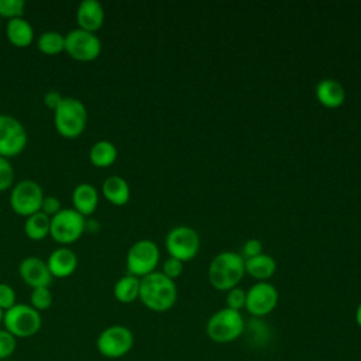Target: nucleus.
Returning <instances> with one entry per match:
<instances>
[{
	"label": "nucleus",
	"instance_id": "nucleus-1",
	"mask_svg": "<svg viewBox=\"0 0 361 361\" xmlns=\"http://www.w3.org/2000/svg\"><path fill=\"white\" fill-rule=\"evenodd\" d=\"M178 289L175 281L165 276L161 271H154L144 278H140L141 303L152 312H166L176 303Z\"/></svg>",
	"mask_w": 361,
	"mask_h": 361
},
{
	"label": "nucleus",
	"instance_id": "nucleus-2",
	"mask_svg": "<svg viewBox=\"0 0 361 361\" xmlns=\"http://www.w3.org/2000/svg\"><path fill=\"white\" fill-rule=\"evenodd\" d=\"M245 275L244 258L235 251H221L209 264L207 278L217 290H230L241 282Z\"/></svg>",
	"mask_w": 361,
	"mask_h": 361
},
{
	"label": "nucleus",
	"instance_id": "nucleus-3",
	"mask_svg": "<svg viewBox=\"0 0 361 361\" xmlns=\"http://www.w3.org/2000/svg\"><path fill=\"white\" fill-rule=\"evenodd\" d=\"M54 124L56 131L68 140L82 135L87 124V109L76 97H63L61 104L54 110Z\"/></svg>",
	"mask_w": 361,
	"mask_h": 361
},
{
	"label": "nucleus",
	"instance_id": "nucleus-4",
	"mask_svg": "<svg viewBox=\"0 0 361 361\" xmlns=\"http://www.w3.org/2000/svg\"><path fill=\"white\" fill-rule=\"evenodd\" d=\"M245 330V322L241 312L223 307L214 312L206 322L207 337L217 344L235 341Z\"/></svg>",
	"mask_w": 361,
	"mask_h": 361
},
{
	"label": "nucleus",
	"instance_id": "nucleus-5",
	"mask_svg": "<svg viewBox=\"0 0 361 361\" xmlns=\"http://www.w3.org/2000/svg\"><path fill=\"white\" fill-rule=\"evenodd\" d=\"M3 326L16 338H28L39 331L42 317L30 303H16L4 312Z\"/></svg>",
	"mask_w": 361,
	"mask_h": 361
},
{
	"label": "nucleus",
	"instance_id": "nucleus-6",
	"mask_svg": "<svg viewBox=\"0 0 361 361\" xmlns=\"http://www.w3.org/2000/svg\"><path fill=\"white\" fill-rule=\"evenodd\" d=\"M86 231V217L73 207L61 209L51 217L49 235L58 244L66 247L78 241Z\"/></svg>",
	"mask_w": 361,
	"mask_h": 361
},
{
	"label": "nucleus",
	"instance_id": "nucleus-7",
	"mask_svg": "<svg viewBox=\"0 0 361 361\" xmlns=\"http://www.w3.org/2000/svg\"><path fill=\"white\" fill-rule=\"evenodd\" d=\"M134 345L133 331L123 324H113L100 331L96 338V348L100 355L117 360L127 355Z\"/></svg>",
	"mask_w": 361,
	"mask_h": 361
},
{
	"label": "nucleus",
	"instance_id": "nucleus-8",
	"mask_svg": "<svg viewBox=\"0 0 361 361\" xmlns=\"http://www.w3.org/2000/svg\"><path fill=\"white\" fill-rule=\"evenodd\" d=\"M159 262V248L158 245L148 238L135 241L127 251L126 267L128 274L144 278L148 274L154 272Z\"/></svg>",
	"mask_w": 361,
	"mask_h": 361
},
{
	"label": "nucleus",
	"instance_id": "nucleus-9",
	"mask_svg": "<svg viewBox=\"0 0 361 361\" xmlns=\"http://www.w3.org/2000/svg\"><path fill=\"white\" fill-rule=\"evenodd\" d=\"M44 196V190L38 182L32 179H23L11 188L10 207L18 216L28 217L41 210Z\"/></svg>",
	"mask_w": 361,
	"mask_h": 361
},
{
	"label": "nucleus",
	"instance_id": "nucleus-10",
	"mask_svg": "<svg viewBox=\"0 0 361 361\" xmlns=\"http://www.w3.org/2000/svg\"><path fill=\"white\" fill-rule=\"evenodd\" d=\"M165 247L169 257L178 258L182 262L195 258L200 250V237L190 226H176L169 230L165 237Z\"/></svg>",
	"mask_w": 361,
	"mask_h": 361
},
{
	"label": "nucleus",
	"instance_id": "nucleus-11",
	"mask_svg": "<svg viewBox=\"0 0 361 361\" xmlns=\"http://www.w3.org/2000/svg\"><path fill=\"white\" fill-rule=\"evenodd\" d=\"M65 52L75 61L90 62L102 52V41L94 32L73 28L65 35Z\"/></svg>",
	"mask_w": 361,
	"mask_h": 361
},
{
	"label": "nucleus",
	"instance_id": "nucleus-12",
	"mask_svg": "<svg viewBox=\"0 0 361 361\" xmlns=\"http://www.w3.org/2000/svg\"><path fill=\"white\" fill-rule=\"evenodd\" d=\"M28 135L23 123L10 116L0 114V155L11 158L24 151L27 147Z\"/></svg>",
	"mask_w": 361,
	"mask_h": 361
},
{
	"label": "nucleus",
	"instance_id": "nucleus-13",
	"mask_svg": "<svg viewBox=\"0 0 361 361\" xmlns=\"http://www.w3.org/2000/svg\"><path fill=\"white\" fill-rule=\"evenodd\" d=\"M279 293L278 289L268 281L255 282L247 290L245 309L255 317H262L274 312L278 305Z\"/></svg>",
	"mask_w": 361,
	"mask_h": 361
},
{
	"label": "nucleus",
	"instance_id": "nucleus-14",
	"mask_svg": "<svg viewBox=\"0 0 361 361\" xmlns=\"http://www.w3.org/2000/svg\"><path fill=\"white\" fill-rule=\"evenodd\" d=\"M18 274L20 278L31 288H41L48 286L52 282V275L49 272V268L47 265V261H44L39 257H25L21 259L18 265Z\"/></svg>",
	"mask_w": 361,
	"mask_h": 361
},
{
	"label": "nucleus",
	"instance_id": "nucleus-15",
	"mask_svg": "<svg viewBox=\"0 0 361 361\" xmlns=\"http://www.w3.org/2000/svg\"><path fill=\"white\" fill-rule=\"evenodd\" d=\"M47 265L52 278H68L78 268V255L73 250L61 245L47 258Z\"/></svg>",
	"mask_w": 361,
	"mask_h": 361
},
{
	"label": "nucleus",
	"instance_id": "nucleus-16",
	"mask_svg": "<svg viewBox=\"0 0 361 361\" xmlns=\"http://www.w3.org/2000/svg\"><path fill=\"white\" fill-rule=\"evenodd\" d=\"M78 28L96 32L104 23V8L97 0H83L76 10Z\"/></svg>",
	"mask_w": 361,
	"mask_h": 361
},
{
	"label": "nucleus",
	"instance_id": "nucleus-17",
	"mask_svg": "<svg viewBox=\"0 0 361 361\" xmlns=\"http://www.w3.org/2000/svg\"><path fill=\"white\" fill-rule=\"evenodd\" d=\"M316 99L319 103L327 109H337L345 100L344 86L331 78H326L317 82L316 85Z\"/></svg>",
	"mask_w": 361,
	"mask_h": 361
},
{
	"label": "nucleus",
	"instance_id": "nucleus-18",
	"mask_svg": "<svg viewBox=\"0 0 361 361\" xmlns=\"http://www.w3.org/2000/svg\"><path fill=\"white\" fill-rule=\"evenodd\" d=\"M72 203L76 212L87 217L94 213L99 204V192L90 183H86V182L79 183L75 186L72 192Z\"/></svg>",
	"mask_w": 361,
	"mask_h": 361
},
{
	"label": "nucleus",
	"instance_id": "nucleus-19",
	"mask_svg": "<svg viewBox=\"0 0 361 361\" xmlns=\"http://www.w3.org/2000/svg\"><path fill=\"white\" fill-rule=\"evenodd\" d=\"M6 37L11 45L17 48H27L34 41V28L24 17L11 18L6 24Z\"/></svg>",
	"mask_w": 361,
	"mask_h": 361
},
{
	"label": "nucleus",
	"instance_id": "nucleus-20",
	"mask_svg": "<svg viewBox=\"0 0 361 361\" xmlns=\"http://www.w3.org/2000/svg\"><path fill=\"white\" fill-rule=\"evenodd\" d=\"M102 193L114 206L127 204L131 196L128 182L120 175L107 176L102 183Z\"/></svg>",
	"mask_w": 361,
	"mask_h": 361
},
{
	"label": "nucleus",
	"instance_id": "nucleus-21",
	"mask_svg": "<svg viewBox=\"0 0 361 361\" xmlns=\"http://www.w3.org/2000/svg\"><path fill=\"white\" fill-rule=\"evenodd\" d=\"M244 268L245 274H248L258 282L268 281L276 272V261L272 255L262 252L257 257L244 259Z\"/></svg>",
	"mask_w": 361,
	"mask_h": 361
},
{
	"label": "nucleus",
	"instance_id": "nucleus-22",
	"mask_svg": "<svg viewBox=\"0 0 361 361\" xmlns=\"http://www.w3.org/2000/svg\"><path fill=\"white\" fill-rule=\"evenodd\" d=\"M117 148L109 140L96 141L89 149V161L96 168H107L117 159Z\"/></svg>",
	"mask_w": 361,
	"mask_h": 361
},
{
	"label": "nucleus",
	"instance_id": "nucleus-23",
	"mask_svg": "<svg viewBox=\"0 0 361 361\" xmlns=\"http://www.w3.org/2000/svg\"><path fill=\"white\" fill-rule=\"evenodd\" d=\"M113 295L120 303H133L140 296V278L131 274L121 276L113 286Z\"/></svg>",
	"mask_w": 361,
	"mask_h": 361
},
{
	"label": "nucleus",
	"instance_id": "nucleus-24",
	"mask_svg": "<svg viewBox=\"0 0 361 361\" xmlns=\"http://www.w3.org/2000/svg\"><path fill=\"white\" fill-rule=\"evenodd\" d=\"M49 227H51V217L42 213L41 210L25 217L24 231L30 240H34V241L44 240L47 235H49Z\"/></svg>",
	"mask_w": 361,
	"mask_h": 361
},
{
	"label": "nucleus",
	"instance_id": "nucleus-25",
	"mask_svg": "<svg viewBox=\"0 0 361 361\" xmlns=\"http://www.w3.org/2000/svg\"><path fill=\"white\" fill-rule=\"evenodd\" d=\"M38 49L45 55H56L65 51V35L59 31L48 30L37 38Z\"/></svg>",
	"mask_w": 361,
	"mask_h": 361
},
{
	"label": "nucleus",
	"instance_id": "nucleus-26",
	"mask_svg": "<svg viewBox=\"0 0 361 361\" xmlns=\"http://www.w3.org/2000/svg\"><path fill=\"white\" fill-rule=\"evenodd\" d=\"M52 302H54V296H52V292L48 286H41V288L31 289L30 305L35 310H38V312L47 310L52 306Z\"/></svg>",
	"mask_w": 361,
	"mask_h": 361
},
{
	"label": "nucleus",
	"instance_id": "nucleus-27",
	"mask_svg": "<svg viewBox=\"0 0 361 361\" xmlns=\"http://www.w3.org/2000/svg\"><path fill=\"white\" fill-rule=\"evenodd\" d=\"M24 8V0H0V17H6L7 20L23 17Z\"/></svg>",
	"mask_w": 361,
	"mask_h": 361
},
{
	"label": "nucleus",
	"instance_id": "nucleus-28",
	"mask_svg": "<svg viewBox=\"0 0 361 361\" xmlns=\"http://www.w3.org/2000/svg\"><path fill=\"white\" fill-rule=\"evenodd\" d=\"M17 348V338L6 329H0V361L8 360Z\"/></svg>",
	"mask_w": 361,
	"mask_h": 361
},
{
	"label": "nucleus",
	"instance_id": "nucleus-29",
	"mask_svg": "<svg viewBox=\"0 0 361 361\" xmlns=\"http://www.w3.org/2000/svg\"><path fill=\"white\" fill-rule=\"evenodd\" d=\"M14 183V169L8 158L0 155V192L7 190Z\"/></svg>",
	"mask_w": 361,
	"mask_h": 361
},
{
	"label": "nucleus",
	"instance_id": "nucleus-30",
	"mask_svg": "<svg viewBox=\"0 0 361 361\" xmlns=\"http://www.w3.org/2000/svg\"><path fill=\"white\" fill-rule=\"evenodd\" d=\"M245 296L247 290L235 286L226 292V307H230L233 310H241L245 307Z\"/></svg>",
	"mask_w": 361,
	"mask_h": 361
},
{
	"label": "nucleus",
	"instance_id": "nucleus-31",
	"mask_svg": "<svg viewBox=\"0 0 361 361\" xmlns=\"http://www.w3.org/2000/svg\"><path fill=\"white\" fill-rule=\"evenodd\" d=\"M16 303V290L13 289V286L6 282H0V309L6 312Z\"/></svg>",
	"mask_w": 361,
	"mask_h": 361
},
{
	"label": "nucleus",
	"instance_id": "nucleus-32",
	"mask_svg": "<svg viewBox=\"0 0 361 361\" xmlns=\"http://www.w3.org/2000/svg\"><path fill=\"white\" fill-rule=\"evenodd\" d=\"M183 271V262L178 258H173V257H168L165 261H164V265H162V274L171 279H175L178 278Z\"/></svg>",
	"mask_w": 361,
	"mask_h": 361
},
{
	"label": "nucleus",
	"instance_id": "nucleus-33",
	"mask_svg": "<svg viewBox=\"0 0 361 361\" xmlns=\"http://www.w3.org/2000/svg\"><path fill=\"white\" fill-rule=\"evenodd\" d=\"M262 254V243L258 238H250L243 244L241 248V257L244 259L247 258H252Z\"/></svg>",
	"mask_w": 361,
	"mask_h": 361
},
{
	"label": "nucleus",
	"instance_id": "nucleus-34",
	"mask_svg": "<svg viewBox=\"0 0 361 361\" xmlns=\"http://www.w3.org/2000/svg\"><path fill=\"white\" fill-rule=\"evenodd\" d=\"M61 202L58 197L55 196H44L42 203H41V212L45 213L47 216L52 217L54 214H56L61 210Z\"/></svg>",
	"mask_w": 361,
	"mask_h": 361
},
{
	"label": "nucleus",
	"instance_id": "nucleus-35",
	"mask_svg": "<svg viewBox=\"0 0 361 361\" xmlns=\"http://www.w3.org/2000/svg\"><path fill=\"white\" fill-rule=\"evenodd\" d=\"M62 100H63V96L56 90H49L44 94V104L52 111L61 104Z\"/></svg>",
	"mask_w": 361,
	"mask_h": 361
},
{
	"label": "nucleus",
	"instance_id": "nucleus-36",
	"mask_svg": "<svg viewBox=\"0 0 361 361\" xmlns=\"http://www.w3.org/2000/svg\"><path fill=\"white\" fill-rule=\"evenodd\" d=\"M355 323L361 329V302L358 303V306L355 309Z\"/></svg>",
	"mask_w": 361,
	"mask_h": 361
},
{
	"label": "nucleus",
	"instance_id": "nucleus-37",
	"mask_svg": "<svg viewBox=\"0 0 361 361\" xmlns=\"http://www.w3.org/2000/svg\"><path fill=\"white\" fill-rule=\"evenodd\" d=\"M3 316H4V312L0 309V324H3Z\"/></svg>",
	"mask_w": 361,
	"mask_h": 361
},
{
	"label": "nucleus",
	"instance_id": "nucleus-38",
	"mask_svg": "<svg viewBox=\"0 0 361 361\" xmlns=\"http://www.w3.org/2000/svg\"><path fill=\"white\" fill-rule=\"evenodd\" d=\"M1 361H14V360H11V358H8V360H1Z\"/></svg>",
	"mask_w": 361,
	"mask_h": 361
}]
</instances>
